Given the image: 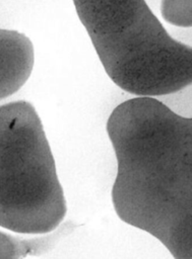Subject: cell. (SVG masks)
Here are the masks:
<instances>
[{
  "label": "cell",
  "instance_id": "cell-1",
  "mask_svg": "<svg viewBox=\"0 0 192 259\" xmlns=\"http://www.w3.org/2000/svg\"><path fill=\"white\" fill-rule=\"evenodd\" d=\"M117 160L112 204L119 219L192 259V117L156 97L118 104L107 120Z\"/></svg>",
  "mask_w": 192,
  "mask_h": 259
},
{
  "label": "cell",
  "instance_id": "cell-2",
  "mask_svg": "<svg viewBox=\"0 0 192 259\" xmlns=\"http://www.w3.org/2000/svg\"><path fill=\"white\" fill-rule=\"evenodd\" d=\"M111 80L135 96L192 85V46L174 39L146 0H73Z\"/></svg>",
  "mask_w": 192,
  "mask_h": 259
},
{
  "label": "cell",
  "instance_id": "cell-3",
  "mask_svg": "<svg viewBox=\"0 0 192 259\" xmlns=\"http://www.w3.org/2000/svg\"><path fill=\"white\" fill-rule=\"evenodd\" d=\"M67 204L55 159L35 107H0V227L19 234L52 232Z\"/></svg>",
  "mask_w": 192,
  "mask_h": 259
},
{
  "label": "cell",
  "instance_id": "cell-4",
  "mask_svg": "<svg viewBox=\"0 0 192 259\" xmlns=\"http://www.w3.org/2000/svg\"><path fill=\"white\" fill-rule=\"evenodd\" d=\"M35 50L26 34L0 28V100L21 89L31 77Z\"/></svg>",
  "mask_w": 192,
  "mask_h": 259
},
{
  "label": "cell",
  "instance_id": "cell-5",
  "mask_svg": "<svg viewBox=\"0 0 192 259\" xmlns=\"http://www.w3.org/2000/svg\"><path fill=\"white\" fill-rule=\"evenodd\" d=\"M72 222L61 224L57 229L32 238L13 236L0 231V259L40 256L53 250L75 229Z\"/></svg>",
  "mask_w": 192,
  "mask_h": 259
},
{
  "label": "cell",
  "instance_id": "cell-6",
  "mask_svg": "<svg viewBox=\"0 0 192 259\" xmlns=\"http://www.w3.org/2000/svg\"><path fill=\"white\" fill-rule=\"evenodd\" d=\"M161 13L172 26L192 28V0H161Z\"/></svg>",
  "mask_w": 192,
  "mask_h": 259
}]
</instances>
